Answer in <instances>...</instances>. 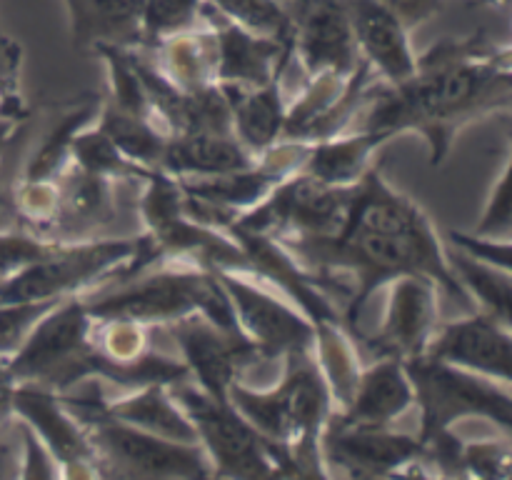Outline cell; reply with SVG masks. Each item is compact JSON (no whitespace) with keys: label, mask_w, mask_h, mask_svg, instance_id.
<instances>
[{"label":"cell","mask_w":512,"mask_h":480,"mask_svg":"<svg viewBox=\"0 0 512 480\" xmlns=\"http://www.w3.org/2000/svg\"><path fill=\"white\" fill-rule=\"evenodd\" d=\"M13 415L43 440L58 463L60 478H103L88 430L58 393L40 385L18 383L13 390Z\"/></svg>","instance_id":"cell-17"},{"label":"cell","mask_w":512,"mask_h":480,"mask_svg":"<svg viewBox=\"0 0 512 480\" xmlns=\"http://www.w3.org/2000/svg\"><path fill=\"white\" fill-rule=\"evenodd\" d=\"M215 275L233 305L240 330L265 363H283L290 355L313 350L315 325L293 300L250 275L230 270Z\"/></svg>","instance_id":"cell-12"},{"label":"cell","mask_w":512,"mask_h":480,"mask_svg":"<svg viewBox=\"0 0 512 480\" xmlns=\"http://www.w3.org/2000/svg\"><path fill=\"white\" fill-rule=\"evenodd\" d=\"M385 288L388 303L383 320L370 335H360L358 343H363L373 358H398L408 363L425 355L438 328L440 288L423 275H403Z\"/></svg>","instance_id":"cell-16"},{"label":"cell","mask_w":512,"mask_h":480,"mask_svg":"<svg viewBox=\"0 0 512 480\" xmlns=\"http://www.w3.org/2000/svg\"><path fill=\"white\" fill-rule=\"evenodd\" d=\"M13 200L15 213L25 223V230L50 238V228L60 205L58 180H20Z\"/></svg>","instance_id":"cell-37"},{"label":"cell","mask_w":512,"mask_h":480,"mask_svg":"<svg viewBox=\"0 0 512 480\" xmlns=\"http://www.w3.org/2000/svg\"><path fill=\"white\" fill-rule=\"evenodd\" d=\"M93 125L130 160L150 170H158L165 143H168V133H165L163 125L150 118L125 113L105 98H100V108Z\"/></svg>","instance_id":"cell-29"},{"label":"cell","mask_w":512,"mask_h":480,"mask_svg":"<svg viewBox=\"0 0 512 480\" xmlns=\"http://www.w3.org/2000/svg\"><path fill=\"white\" fill-rule=\"evenodd\" d=\"M355 190L358 183H325L305 170H295L293 175L280 180L258 205L245 210L228 225L278 240L338 235L353 210Z\"/></svg>","instance_id":"cell-10"},{"label":"cell","mask_w":512,"mask_h":480,"mask_svg":"<svg viewBox=\"0 0 512 480\" xmlns=\"http://www.w3.org/2000/svg\"><path fill=\"white\" fill-rule=\"evenodd\" d=\"M170 393L193 423L195 438L213 468V478L298 475L288 453L263 438L230 403L215 400L193 380L170 385Z\"/></svg>","instance_id":"cell-8"},{"label":"cell","mask_w":512,"mask_h":480,"mask_svg":"<svg viewBox=\"0 0 512 480\" xmlns=\"http://www.w3.org/2000/svg\"><path fill=\"white\" fill-rule=\"evenodd\" d=\"M413 408V383H410L403 360L373 358V363L363 365V370H360L350 403L330 418L343 425L393 428Z\"/></svg>","instance_id":"cell-21"},{"label":"cell","mask_w":512,"mask_h":480,"mask_svg":"<svg viewBox=\"0 0 512 480\" xmlns=\"http://www.w3.org/2000/svg\"><path fill=\"white\" fill-rule=\"evenodd\" d=\"M75 168L85 170L90 175L110 180V183H123V180H135V183H145L150 175L158 170H150L145 165L135 163L128 155L120 153L95 125L80 130L73 140V150H70Z\"/></svg>","instance_id":"cell-33"},{"label":"cell","mask_w":512,"mask_h":480,"mask_svg":"<svg viewBox=\"0 0 512 480\" xmlns=\"http://www.w3.org/2000/svg\"><path fill=\"white\" fill-rule=\"evenodd\" d=\"M258 155L250 153L233 133L168 135L158 170L173 178H213L250 168Z\"/></svg>","instance_id":"cell-23"},{"label":"cell","mask_w":512,"mask_h":480,"mask_svg":"<svg viewBox=\"0 0 512 480\" xmlns=\"http://www.w3.org/2000/svg\"><path fill=\"white\" fill-rule=\"evenodd\" d=\"M90 318L83 295L60 300L30 328L20 348L8 358L15 383L68 393L75 388V365L90 343Z\"/></svg>","instance_id":"cell-11"},{"label":"cell","mask_w":512,"mask_h":480,"mask_svg":"<svg viewBox=\"0 0 512 480\" xmlns=\"http://www.w3.org/2000/svg\"><path fill=\"white\" fill-rule=\"evenodd\" d=\"M285 3H288V5H290V3H293V0H285Z\"/></svg>","instance_id":"cell-48"},{"label":"cell","mask_w":512,"mask_h":480,"mask_svg":"<svg viewBox=\"0 0 512 480\" xmlns=\"http://www.w3.org/2000/svg\"><path fill=\"white\" fill-rule=\"evenodd\" d=\"M23 65V48L0 33V113H25L18 95V75Z\"/></svg>","instance_id":"cell-42"},{"label":"cell","mask_w":512,"mask_h":480,"mask_svg":"<svg viewBox=\"0 0 512 480\" xmlns=\"http://www.w3.org/2000/svg\"><path fill=\"white\" fill-rule=\"evenodd\" d=\"M205 25V0H143L140 28L143 50L153 48L170 35L188 33Z\"/></svg>","instance_id":"cell-34"},{"label":"cell","mask_w":512,"mask_h":480,"mask_svg":"<svg viewBox=\"0 0 512 480\" xmlns=\"http://www.w3.org/2000/svg\"><path fill=\"white\" fill-rule=\"evenodd\" d=\"M425 355L500 383H510L512 328L493 315L470 310L465 318L440 320Z\"/></svg>","instance_id":"cell-18"},{"label":"cell","mask_w":512,"mask_h":480,"mask_svg":"<svg viewBox=\"0 0 512 480\" xmlns=\"http://www.w3.org/2000/svg\"><path fill=\"white\" fill-rule=\"evenodd\" d=\"M138 213L150 265L185 263L210 273H245L243 248L230 233L200 223L185 210L183 188L173 175L158 170L145 180Z\"/></svg>","instance_id":"cell-7"},{"label":"cell","mask_w":512,"mask_h":480,"mask_svg":"<svg viewBox=\"0 0 512 480\" xmlns=\"http://www.w3.org/2000/svg\"><path fill=\"white\" fill-rule=\"evenodd\" d=\"M290 13V53L305 80L323 73L348 78L363 63L355 45L348 0H293Z\"/></svg>","instance_id":"cell-15"},{"label":"cell","mask_w":512,"mask_h":480,"mask_svg":"<svg viewBox=\"0 0 512 480\" xmlns=\"http://www.w3.org/2000/svg\"><path fill=\"white\" fill-rule=\"evenodd\" d=\"M228 403L263 438L288 453L295 473L328 475L320 438L335 413V403L313 350L285 358L273 385L233 383Z\"/></svg>","instance_id":"cell-3"},{"label":"cell","mask_w":512,"mask_h":480,"mask_svg":"<svg viewBox=\"0 0 512 480\" xmlns=\"http://www.w3.org/2000/svg\"><path fill=\"white\" fill-rule=\"evenodd\" d=\"M460 475L480 480H505L512 473V445L508 435L500 438L463 440L458 455Z\"/></svg>","instance_id":"cell-36"},{"label":"cell","mask_w":512,"mask_h":480,"mask_svg":"<svg viewBox=\"0 0 512 480\" xmlns=\"http://www.w3.org/2000/svg\"><path fill=\"white\" fill-rule=\"evenodd\" d=\"M103 410L115 420L135 425L148 433L163 435V438L180 440V443H198L195 428L178 400L170 393V385L153 383L143 388L125 390L123 395H103Z\"/></svg>","instance_id":"cell-26"},{"label":"cell","mask_w":512,"mask_h":480,"mask_svg":"<svg viewBox=\"0 0 512 480\" xmlns=\"http://www.w3.org/2000/svg\"><path fill=\"white\" fill-rule=\"evenodd\" d=\"M15 430V420H13ZM0 478H20V440L15 433V440L8 433L0 435Z\"/></svg>","instance_id":"cell-46"},{"label":"cell","mask_w":512,"mask_h":480,"mask_svg":"<svg viewBox=\"0 0 512 480\" xmlns=\"http://www.w3.org/2000/svg\"><path fill=\"white\" fill-rule=\"evenodd\" d=\"M58 395L88 430L103 478H213V468L200 443L163 438L105 413V390L98 380H85L78 388Z\"/></svg>","instance_id":"cell-5"},{"label":"cell","mask_w":512,"mask_h":480,"mask_svg":"<svg viewBox=\"0 0 512 480\" xmlns=\"http://www.w3.org/2000/svg\"><path fill=\"white\" fill-rule=\"evenodd\" d=\"M60 300H38V303H0V358H10L35 323L55 308Z\"/></svg>","instance_id":"cell-40"},{"label":"cell","mask_w":512,"mask_h":480,"mask_svg":"<svg viewBox=\"0 0 512 480\" xmlns=\"http://www.w3.org/2000/svg\"><path fill=\"white\" fill-rule=\"evenodd\" d=\"M0 33H3V28H0Z\"/></svg>","instance_id":"cell-49"},{"label":"cell","mask_w":512,"mask_h":480,"mask_svg":"<svg viewBox=\"0 0 512 480\" xmlns=\"http://www.w3.org/2000/svg\"><path fill=\"white\" fill-rule=\"evenodd\" d=\"M90 318H125L163 328L185 315L200 313L230 333H243L218 275L198 265L155 263L83 295Z\"/></svg>","instance_id":"cell-4"},{"label":"cell","mask_w":512,"mask_h":480,"mask_svg":"<svg viewBox=\"0 0 512 480\" xmlns=\"http://www.w3.org/2000/svg\"><path fill=\"white\" fill-rule=\"evenodd\" d=\"M143 238L55 240L43 258L0 285V303L65 300L148 268Z\"/></svg>","instance_id":"cell-6"},{"label":"cell","mask_w":512,"mask_h":480,"mask_svg":"<svg viewBox=\"0 0 512 480\" xmlns=\"http://www.w3.org/2000/svg\"><path fill=\"white\" fill-rule=\"evenodd\" d=\"M55 240L45 235L30 233V230H0V285L15 273L30 265L33 260L43 258Z\"/></svg>","instance_id":"cell-39"},{"label":"cell","mask_w":512,"mask_h":480,"mask_svg":"<svg viewBox=\"0 0 512 480\" xmlns=\"http://www.w3.org/2000/svg\"><path fill=\"white\" fill-rule=\"evenodd\" d=\"M98 108L100 98L85 100V103H78L75 108H70L68 113L60 118V123L45 135V140L38 145V150L30 155L28 165H25L23 170V178L20 180H58L60 175L73 165L70 150H73L75 135L95 123Z\"/></svg>","instance_id":"cell-32"},{"label":"cell","mask_w":512,"mask_h":480,"mask_svg":"<svg viewBox=\"0 0 512 480\" xmlns=\"http://www.w3.org/2000/svg\"><path fill=\"white\" fill-rule=\"evenodd\" d=\"M205 23L213 28L215 45H218V63H215L218 85L260 88L288 70L293 55L288 40L268 38L240 28L238 23L220 15L208 0H205Z\"/></svg>","instance_id":"cell-19"},{"label":"cell","mask_w":512,"mask_h":480,"mask_svg":"<svg viewBox=\"0 0 512 480\" xmlns=\"http://www.w3.org/2000/svg\"><path fill=\"white\" fill-rule=\"evenodd\" d=\"M425 445L418 433H398L393 428H363L328 420L320 438V455L328 475L353 478L373 475H430L423 463Z\"/></svg>","instance_id":"cell-14"},{"label":"cell","mask_w":512,"mask_h":480,"mask_svg":"<svg viewBox=\"0 0 512 480\" xmlns=\"http://www.w3.org/2000/svg\"><path fill=\"white\" fill-rule=\"evenodd\" d=\"M70 20V40L93 53L100 45L143 50L140 10L143 0H63Z\"/></svg>","instance_id":"cell-24"},{"label":"cell","mask_w":512,"mask_h":480,"mask_svg":"<svg viewBox=\"0 0 512 480\" xmlns=\"http://www.w3.org/2000/svg\"><path fill=\"white\" fill-rule=\"evenodd\" d=\"M15 433L20 440V478H60V468L43 440L15 418Z\"/></svg>","instance_id":"cell-41"},{"label":"cell","mask_w":512,"mask_h":480,"mask_svg":"<svg viewBox=\"0 0 512 480\" xmlns=\"http://www.w3.org/2000/svg\"><path fill=\"white\" fill-rule=\"evenodd\" d=\"M220 15L268 38H293V13L285 0H208Z\"/></svg>","instance_id":"cell-35"},{"label":"cell","mask_w":512,"mask_h":480,"mask_svg":"<svg viewBox=\"0 0 512 480\" xmlns=\"http://www.w3.org/2000/svg\"><path fill=\"white\" fill-rule=\"evenodd\" d=\"M60 205L50 228L55 240L95 238L115 218V183L70 165L58 178Z\"/></svg>","instance_id":"cell-22"},{"label":"cell","mask_w":512,"mask_h":480,"mask_svg":"<svg viewBox=\"0 0 512 480\" xmlns=\"http://www.w3.org/2000/svg\"><path fill=\"white\" fill-rule=\"evenodd\" d=\"M25 118H28V115L23 113H0V163H3V155L5 150L10 148V143L18 138Z\"/></svg>","instance_id":"cell-47"},{"label":"cell","mask_w":512,"mask_h":480,"mask_svg":"<svg viewBox=\"0 0 512 480\" xmlns=\"http://www.w3.org/2000/svg\"><path fill=\"white\" fill-rule=\"evenodd\" d=\"M405 368L420 413V440L473 418L485 420L503 435H512L510 383L440 363L428 355L408 360Z\"/></svg>","instance_id":"cell-9"},{"label":"cell","mask_w":512,"mask_h":480,"mask_svg":"<svg viewBox=\"0 0 512 480\" xmlns=\"http://www.w3.org/2000/svg\"><path fill=\"white\" fill-rule=\"evenodd\" d=\"M510 45L485 35L443 38L418 55L413 78L398 85L375 80L370 98L355 120L358 128L380 130L390 138L415 133L428 143L430 168L443 165L455 138L470 123L512 105Z\"/></svg>","instance_id":"cell-2"},{"label":"cell","mask_w":512,"mask_h":480,"mask_svg":"<svg viewBox=\"0 0 512 480\" xmlns=\"http://www.w3.org/2000/svg\"><path fill=\"white\" fill-rule=\"evenodd\" d=\"M163 330L173 338L190 380L223 403H228L230 385L245 383L263 365H273L260 358L255 345L243 333L223 330L200 313L173 320L163 325Z\"/></svg>","instance_id":"cell-13"},{"label":"cell","mask_w":512,"mask_h":480,"mask_svg":"<svg viewBox=\"0 0 512 480\" xmlns=\"http://www.w3.org/2000/svg\"><path fill=\"white\" fill-rule=\"evenodd\" d=\"M15 378L8 370V358H0V435L13 428V390Z\"/></svg>","instance_id":"cell-45"},{"label":"cell","mask_w":512,"mask_h":480,"mask_svg":"<svg viewBox=\"0 0 512 480\" xmlns=\"http://www.w3.org/2000/svg\"><path fill=\"white\" fill-rule=\"evenodd\" d=\"M280 243L318 278L355 340L368 300L403 275L430 278L463 310H475L450 268L448 248L433 220L410 195L383 178L380 163L370 165L358 180L353 210L338 235L280 238Z\"/></svg>","instance_id":"cell-1"},{"label":"cell","mask_w":512,"mask_h":480,"mask_svg":"<svg viewBox=\"0 0 512 480\" xmlns=\"http://www.w3.org/2000/svg\"><path fill=\"white\" fill-rule=\"evenodd\" d=\"M512 155L510 150L503 158V168H500L498 178L493 180L488 200L483 205L478 223H475L473 233L485 235V238L510 240L512 238V200H510V178H512Z\"/></svg>","instance_id":"cell-38"},{"label":"cell","mask_w":512,"mask_h":480,"mask_svg":"<svg viewBox=\"0 0 512 480\" xmlns=\"http://www.w3.org/2000/svg\"><path fill=\"white\" fill-rule=\"evenodd\" d=\"M148 53L155 68L185 93L218 85L215 80L218 45H215V33L208 23L188 30V33L170 35L148 48Z\"/></svg>","instance_id":"cell-28"},{"label":"cell","mask_w":512,"mask_h":480,"mask_svg":"<svg viewBox=\"0 0 512 480\" xmlns=\"http://www.w3.org/2000/svg\"><path fill=\"white\" fill-rule=\"evenodd\" d=\"M350 23L360 60L385 85L413 78L418 53L410 43V30L380 0H348Z\"/></svg>","instance_id":"cell-20"},{"label":"cell","mask_w":512,"mask_h":480,"mask_svg":"<svg viewBox=\"0 0 512 480\" xmlns=\"http://www.w3.org/2000/svg\"><path fill=\"white\" fill-rule=\"evenodd\" d=\"M405 28L413 33L420 25L428 23L440 8H443V0H380Z\"/></svg>","instance_id":"cell-44"},{"label":"cell","mask_w":512,"mask_h":480,"mask_svg":"<svg viewBox=\"0 0 512 480\" xmlns=\"http://www.w3.org/2000/svg\"><path fill=\"white\" fill-rule=\"evenodd\" d=\"M450 245L460 253L470 255V258L480 260V263L498 265V268L512 270V248L510 240L485 238V235L463 233V230H450L448 233Z\"/></svg>","instance_id":"cell-43"},{"label":"cell","mask_w":512,"mask_h":480,"mask_svg":"<svg viewBox=\"0 0 512 480\" xmlns=\"http://www.w3.org/2000/svg\"><path fill=\"white\" fill-rule=\"evenodd\" d=\"M290 65V63H288ZM285 73L260 88H228L230 120L233 135L253 155H263L283 140L285 115H288V95H285Z\"/></svg>","instance_id":"cell-25"},{"label":"cell","mask_w":512,"mask_h":480,"mask_svg":"<svg viewBox=\"0 0 512 480\" xmlns=\"http://www.w3.org/2000/svg\"><path fill=\"white\" fill-rule=\"evenodd\" d=\"M448 260L455 278L463 285L465 295L473 300L475 310L493 315L503 323H510L512 270L480 263V260L470 258V255L460 253L455 248H448Z\"/></svg>","instance_id":"cell-31"},{"label":"cell","mask_w":512,"mask_h":480,"mask_svg":"<svg viewBox=\"0 0 512 480\" xmlns=\"http://www.w3.org/2000/svg\"><path fill=\"white\" fill-rule=\"evenodd\" d=\"M390 140L393 138L388 133H380V130H343L333 138L310 143L300 170L310 173L313 178L325 180V183L353 185L363 178L365 170L373 165L378 150Z\"/></svg>","instance_id":"cell-27"},{"label":"cell","mask_w":512,"mask_h":480,"mask_svg":"<svg viewBox=\"0 0 512 480\" xmlns=\"http://www.w3.org/2000/svg\"><path fill=\"white\" fill-rule=\"evenodd\" d=\"M313 353L320 370H323L325 380H328V388L333 393L335 413H338V410H343L350 403V395H353L358 375L363 370L358 353V340L338 320L315 323Z\"/></svg>","instance_id":"cell-30"}]
</instances>
